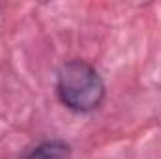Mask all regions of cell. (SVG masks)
Wrapping results in <instances>:
<instances>
[{"label":"cell","instance_id":"cell-1","mask_svg":"<svg viewBox=\"0 0 161 159\" xmlns=\"http://www.w3.org/2000/svg\"><path fill=\"white\" fill-rule=\"evenodd\" d=\"M60 103L77 114H88L101 107L107 88L97 69L86 60H68L60 66L54 84Z\"/></svg>","mask_w":161,"mask_h":159},{"label":"cell","instance_id":"cell-2","mask_svg":"<svg viewBox=\"0 0 161 159\" xmlns=\"http://www.w3.org/2000/svg\"><path fill=\"white\" fill-rule=\"evenodd\" d=\"M17 159H71V146L60 139L41 140L26 148Z\"/></svg>","mask_w":161,"mask_h":159}]
</instances>
